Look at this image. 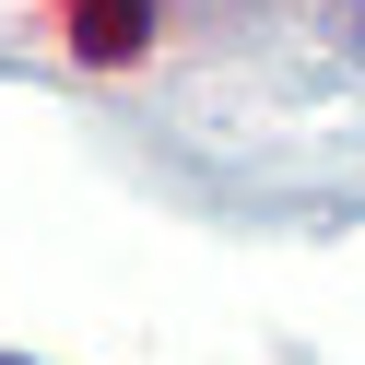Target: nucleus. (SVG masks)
<instances>
[{
    "mask_svg": "<svg viewBox=\"0 0 365 365\" xmlns=\"http://www.w3.org/2000/svg\"><path fill=\"white\" fill-rule=\"evenodd\" d=\"M0 365H24V354H0Z\"/></svg>",
    "mask_w": 365,
    "mask_h": 365,
    "instance_id": "1",
    "label": "nucleus"
}]
</instances>
